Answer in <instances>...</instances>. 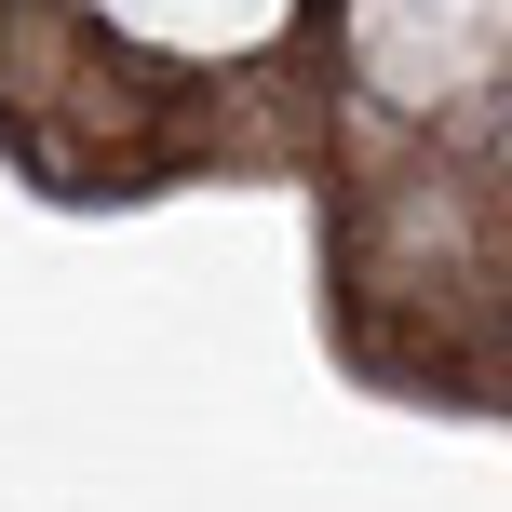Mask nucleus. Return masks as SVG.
I'll use <instances>...</instances> for the list:
<instances>
[{
  "label": "nucleus",
  "mask_w": 512,
  "mask_h": 512,
  "mask_svg": "<svg viewBox=\"0 0 512 512\" xmlns=\"http://www.w3.org/2000/svg\"><path fill=\"white\" fill-rule=\"evenodd\" d=\"M122 14H149V27H176V41H243V27H270L283 0H122Z\"/></svg>",
  "instance_id": "obj_1"
}]
</instances>
